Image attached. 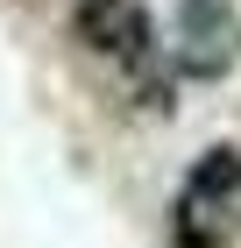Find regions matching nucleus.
<instances>
[{"instance_id": "obj_2", "label": "nucleus", "mask_w": 241, "mask_h": 248, "mask_svg": "<svg viewBox=\"0 0 241 248\" xmlns=\"http://www.w3.org/2000/svg\"><path fill=\"white\" fill-rule=\"evenodd\" d=\"M241 50V29H234V7L227 0H185L177 15V43H170V64L185 78H220Z\"/></svg>"}, {"instance_id": "obj_1", "label": "nucleus", "mask_w": 241, "mask_h": 248, "mask_svg": "<svg viewBox=\"0 0 241 248\" xmlns=\"http://www.w3.org/2000/svg\"><path fill=\"white\" fill-rule=\"evenodd\" d=\"M71 36L85 43L93 57L121 64L128 78L163 57V50H156V21H149L142 0H71Z\"/></svg>"}, {"instance_id": "obj_3", "label": "nucleus", "mask_w": 241, "mask_h": 248, "mask_svg": "<svg viewBox=\"0 0 241 248\" xmlns=\"http://www.w3.org/2000/svg\"><path fill=\"white\" fill-rule=\"evenodd\" d=\"M227 227H234L227 199L177 185V199H170V248H227Z\"/></svg>"}]
</instances>
